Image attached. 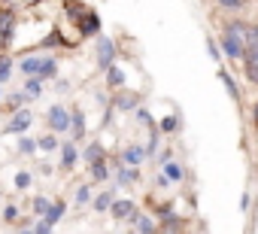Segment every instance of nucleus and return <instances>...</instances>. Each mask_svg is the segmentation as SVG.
Instances as JSON below:
<instances>
[{"mask_svg":"<svg viewBox=\"0 0 258 234\" xmlns=\"http://www.w3.org/2000/svg\"><path fill=\"white\" fill-rule=\"evenodd\" d=\"M46 119H49V128L52 131H70V112L64 109V106H49V112H46Z\"/></svg>","mask_w":258,"mask_h":234,"instance_id":"obj_1","label":"nucleus"},{"mask_svg":"<svg viewBox=\"0 0 258 234\" xmlns=\"http://www.w3.org/2000/svg\"><path fill=\"white\" fill-rule=\"evenodd\" d=\"M112 61H115V46H112V40H109V37H97V64H100V70H109Z\"/></svg>","mask_w":258,"mask_h":234,"instance_id":"obj_2","label":"nucleus"},{"mask_svg":"<svg viewBox=\"0 0 258 234\" xmlns=\"http://www.w3.org/2000/svg\"><path fill=\"white\" fill-rule=\"evenodd\" d=\"M222 52L228 55V58H237V61H243V52H246V46H243V40L240 37H234V34H222Z\"/></svg>","mask_w":258,"mask_h":234,"instance_id":"obj_3","label":"nucleus"},{"mask_svg":"<svg viewBox=\"0 0 258 234\" xmlns=\"http://www.w3.org/2000/svg\"><path fill=\"white\" fill-rule=\"evenodd\" d=\"M31 122H34V115H31V109H19L13 119H10V125H7V131L10 134H25L28 128H31Z\"/></svg>","mask_w":258,"mask_h":234,"instance_id":"obj_4","label":"nucleus"},{"mask_svg":"<svg viewBox=\"0 0 258 234\" xmlns=\"http://www.w3.org/2000/svg\"><path fill=\"white\" fill-rule=\"evenodd\" d=\"M109 213L115 216V219H137V210H134V201H112L109 204Z\"/></svg>","mask_w":258,"mask_h":234,"instance_id":"obj_5","label":"nucleus"},{"mask_svg":"<svg viewBox=\"0 0 258 234\" xmlns=\"http://www.w3.org/2000/svg\"><path fill=\"white\" fill-rule=\"evenodd\" d=\"M115 109H137L140 106V94L137 91H121V94H115Z\"/></svg>","mask_w":258,"mask_h":234,"instance_id":"obj_6","label":"nucleus"},{"mask_svg":"<svg viewBox=\"0 0 258 234\" xmlns=\"http://www.w3.org/2000/svg\"><path fill=\"white\" fill-rule=\"evenodd\" d=\"M100 31V19H97V13H85L82 19H79V34H97Z\"/></svg>","mask_w":258,"mask_h":234,"instance_id":"obj_7","label":"nucleus"},{"mask_svg":"<svg viewBox=\"0 0 258 234\" xmlns=\"http://www.w3.org/2000/svg\"><path fill=\"white\" fill-rule=\"evenodd\" d=\"M70 128H73V137H76V140L85 137V112H82L79 106L70 112Z\"/></svg>","mask_w":258,"mask_h":234,"instance_id":"obj_8","label":"nucleus"},{"mask_svg":"<svg viewBox=\"0 0 258 234\" xmlns=\"http://www.w3.org/2000/svg\"><path fill=\"white\" fill-rule=\"evenodd\" d=\"M121 158H124L127 167H137V164L146 158V149H143V146H127V149L121 152Z\"/></svg>","mask_w":258,"mask_h":234,"instance_id":"obj_9","label":"nucleus"},{"mask_svg":"<svg viewBox=\"0 0 258 234\" xmlns=\"http://www.w3.org/2000/svg\"><path fill=\"white\" fill-rule=\"evenodd\" d=\"M40 70H43V58H37V55L22 58V73L25 76H40Z\"/></svg>","mask_w":258,"mask_h":234,"instance_id":"obj_10","label":"nucleus"},{"mask_svg":"<svg viewBox=\"0 0 258 234\" xmlns=\"http://www.w3.org/2000/svg\"><path fill=\"white\" fill-rule=\"evenodd\" d=\"M13 40V13H7V16H0V43H10Z\"/></svg>","mask_w":258,"mask_h":234,"instance_id":"obj_11","label":"nucleus"},{"mask_svg":"<svg viewBox=\"0 0 258 234\" xmlns=\"http://www.w3.org/2000/svg\"><path fill=\"white\" fill-rule=\"evenodd\" d=\"M106 85H109V88H121V85H124V70L112 64V67L106 70Z\"/></svg>","mask_w":258,"mask_h":234,"instance_id":"obj_12","label":"nucleus"},{"mask_svg":"<svg viewBox=\"0 0 258 234\" xmlns=\"http://www.w3.org/2000/svg\"><path fill=\"white\" fill-rule=\"evenodd\" d=\"M182 225H185V219L170 213V216H164V225H161V228H164V234H179V231H182Z\"/></svg>","mask_w":258,"mask_h":234,"instance_id":"obj_13","label":"nucleus"},{"mask_svg":"<svg viewBox=\"0 0 258 234\" xmlns=\"http://www.w3.org/2000/svg\"><path fill=\"white\" fill-rule=\"evenodd\" d=\"M219 79L225 82V88H228V94H231V100H240V88H237V82H234V76H231L228 70H219Z\"/></svg>","mask_w":258,"mask_h":234,"instance_id":"obj_14","label":"nucleus"},{"mask_svg":"<svg viewBox=\"0 0 258 234\" xmlns=\"http://www.w3.org/2000/svg\"><path fill=\"white\" fill-rule=\"evenodd\" d=\"M64 213H67V204H64V201H55V204H52V207H49V213H46V216H43V219H46V222H49V225H55V222H58V219H61V216H64Z\"/></svg>","mask_w":258,"mask_h":234,"instance_id":"obj_15","label":"nucleus"},{"mask_svg":"<svg viewBox=\"0 0 258 234\" xmlns=\"http://www.w3.org/2000/svg\"><path fill=\"white\" fill-rule=\"evenodd\" d=\"M61 164H64V167H73V164H76V146H73V143H64V146H61Z\"/></svg>","mask_w":258,"mask_h":234,"instance_id":"obj_16","label":"nucleus"},{"mask_svg":"<svg viewBox=\"0 0 258 234\" xmlns=\"http://www.w3.org/2000/svg\"><path fill=\"white\" fill-rule=\"evenodd\" d=\"M85 161H88V164L103 161V146H100V143H88V146H85Z\"/></svg>","mask_w":258,"mask_h":234,"instance_id":"obj_17","label":"nucleus"},{"mask_svg":"<svg viewBox=\"0 0 258 234\" xmlns=\"http://www.w3.org/2000/svg\"><path fill=\"white\" fill-rule=\"evenodd\" d=\"M164 180H167V183H179V180H182V167H179L176 161H167V164H164Z\"/></svg>","mask_w":258,"mask_h":234,"instance_id":"obj_18","label":"nucleus"},{"mask_svg":"<svg viewBox=\"0 0 258 234\" xmlns=\"http://www.w3.org/2000/svg\"><path fill=\"white\" fill-rule=\"evenodd\" d=\"M134 222H137V231H140V234H158V225H155L149 216H137Z\"/></svg>","mask_w":258,"mask_h":234,"instance_id":"obj_19","label":"nucleus"},{"mask_svg":"<svg viewBox=\"0 0 258 234\" xmlns=\"http://www.w3.org/2000/svg\"><path fill=\"white\" fill-rule=\"evenodd\" d=\"M40 91H43V79H40V76H31V79L25 82V94H28V97H37Z\"/></svg>","mask_w":258,"mask_h":234,"instance_id":"obj_20","label":"nucleus"},{"mask_svg":"<svg viewBox=\"0 0 258 234\" xmlns=\"http://www.w3.org/2000/svg\"><path fill=\"white\" fill-rule=\"evenodd\" d=\"M106 177H109V167H106V161H94V164H91V180L103 183Z\"/></svg>","mask_w":258,"mask_h":234,"instance_id":"obj_21","label":"nucleus"},{"mask_svg":"<svg viewBox=\"0 0 258 234\" xmlns=\"http://www.w3.org/2000/svg\"><path fill=\"white\" fill-rule=\"evenodd\" d=\"M109 204H112V192H100L94 201H91V207L100 213V210H109Z\"/></svg>","mask_w":258,"mask_h":234,"instance_id":"obj_22","label":"nucleus"},{"mask_svg":"<svg viewBox=\"0 0 258 234\" xmlns=\"http://www.w3.org/2000/svg\"><path fill=\"white\" fill-rule=\"evenodd\" d=\"M137 180H140L137 167H124V164H121V170H118V183H137Z\"/></svg>","mask_w":258,"mask_h":234,"instance_id":"obj_23","label":"nucleus"},{"mask_svg":"<svg viewBox=\"0 0 258 234\" xmlns=\"http://www.w3.org/2000/svg\"><path fill=\"white\" fill-rule=\"evenodd\" d=\"M85 13H88V10H85L82 4H73V0H67V16H70L73 22H79V19H82Z\"/></svg>","mask_w":258,"mask_h":234,"instance_id":"obj_24","label":"nucleus"},{"mask_svg":"<svg viewBox=\"0 0 258 234\" xmlns=\"http://www.w3.org/2000/svg\"><path fill=\"white\" fill-rule=\"evenodd\" d=\"M37 149H46V152L58 149V140H55V134H46V137H40V140H37Z\"/></svg>","mask_w":258,"mask_h":234,"instance_id":"obj_25","label":"nucleus"},{"mask_svg":"<svg viewBox=\"0 0 258 234\" xmlns=\"http://www.w3.org/2000/svg\"><path fill=\"white\" fill-rule=\"evenodd\" d=\"M55 70H58L55 58H43V70H40V79H46V76H55Z\"/></svg>","mask_w":258,"mask_h":234,"instance_id":"obj_26","label":"nucleus"},{"mask_svg":"<svg viewBox=\"0 0 258 234\" xmlns=\"http://www.w3.org/2000/svg\"><path fill=\"white\" fill-rule=\"evenodd\" d=\"M19 152H22V155H34V152H37V143H34L31 137H22V140H19Z\"/></svg>","mask_w":258,"mask_h":234,"instance_id":"obj_27","label":"nucleus"},{"mask_svg":"<svg viewBox=\"0 0 258 234\" xmlns=\"http://www.w3.org/2000/svg\"><path fill=\"white\" fill-rule=\"evenodd\" d=\"M179 128V122H176V115H164L161 119V131H167V134H173Z\"/></svg>","mask_w":258,"mask_h":234,"instance_id":"obj_28","label":"nucleus"},{"mask_svg":"<svg viewBox=\"0 0 258 234\" xmlns=\"http://www.w3.org/2000/svg\"><path fill=\"white\" fill-rule=\"evenodd\" d=\"M243 61L258 67V46H246V52H243Z\"/></svg>","mask_w":258,"mask_h":234,"instance_id":"obj_29","label":"nucleus"},{"mask_svg":"<svg viewBox=\"0 0 258 234\" xmlns=\"http://www.w3.org/2000/svg\"><path fill=\"white\" fill-rule=\"evenodd\" d=\"M49 207H52V204H49L46 198H37V201H34V213H40V216H46V213H49Z\"/></svg>","mask_w":258,"mask_h":234,"instance_id":"obj_30","label":"nucleus"},{"mask_svg":"<svg viewBox=\"0 0 258 234\" xmlns=\"http://www.w3.org/2000/svg\"><path fill=\"white\" fill-rule=\"evenodd\" d=\"M243 4H246V0H219L222 10H243Z\"/></svg>","mask_w":258,"mask_h":234,"instance_id":"obj_31","label":"nucleus"},{"mask_svg":"<svg viewBox=\"0 0 258 234\" xmlns=\"http://www.w3.org/2000/svg\"><path fill=\"white\" fill-rule=\"evenodd\" d=\"M207 52H210V58H213V61H222V52H219L216 40H207Z\"/></svg>","mask_w":258,"mask_h":234,"instance_id":"obj_32","label":"nucleus"},{"mask_svg":"<svg viewBox=\"0 0 258 234\" xmlns=\"http://www.w3.org/2000/svg\"><path fill=\"white\" fill-rule=\"evenodd\" d=\"M246 46H258V25H249V34H246Z\"/></svg>","mask_w":258,"mask_h":234,"instance_id":"obj_33","label":"nucleus"},{"mask_svg":"<svg viewBox=\"0 0 258 234\" xmlns=\"http://www.w3.org/2000/svg\"><path fill=\"white\" fill-rule=\"evenodd\" d=\"M10 79V58H0V82Z\"/></svg>","mask_w":258,"mask_h":234,"instance_id":"obj_34","label":"nucleus"},{"mask_svg":"<svg viewBox=\"0 0 258 234\" xmlns=\"http://www.w3.org/2000/svg\"><path fill=\"white\" fill-rule=\"evenodd\" d=\"M246 79H249L252 85H258V67H255V64H246Z\"/></svg>","mask_w":258,"mask_h":234,"instance_id":"obj_35","label":"nucleus"},{"mask_svg":"<svg viewBox=\"0 0 258 234\" xmlns=\"http://www.w3.org/2000/svg\"><path fill=\"white\" fill-rule=\"evenodd\" d=\"M16 186H19V189H28V186H31V173H19V177H16Z\"/></svg>","mask_w":258,"mask_h":234,"instance_id":"obj_36","label":"nucleus"},{"mask_svg":"<svg viewBox=\"0 0 258 234\" xmlns=\"http://www.w3.org/2000/svg\"><path fill=\"white\" fill-rule=\"evenodd\" d=\"M88 198H91V192H88L85 186H82V189H76V201H79V204H85Z\"/></svg>","mask_w":258,"mask_h":234,"instance_id":"obj_37","label":"nucleus"},{"mask_svg":"<svg viewBox=\"0 0 258 234\" xmlns=\"http://www.w3.org/2000/svg\"><path fill=\"white\" fill-rule=\"evenodd\" d=\"M34 234H52V225H49V222L43 219V222L37 225V231H34Z\"/></svg>","mask_w":258,"mask_h":234,"instance_id":"obj_38","label":"nucleus"},{"mask_svg":"<svg viewBox=\"0 0 258 234\" xmlns=\"http://www.w3.org/2000/svg\"><path fill=\"white\" fill-rule=\"evenodd\" d=\"M249 201H252V198H249V192H246V195H243V201H240V210H243V213L249 210Z\"/></svg>","mask_w":258,"mask_h":234,"instance_id":"obj_39","label":"nucleus"},{"mask_svg":"<svg viewBox=\"0 0 258 234\" xmlns=\"http://www.w3.org/2000/svg\"><path fill=\"white\" fill-rule=\"evenodd\" d=\"M252 119H255V128H258V103H255V109H252Z\"/></svg>","mask_w":258,"mask_h":234,"instance_id":"obj_40","label":"nucleus"},{"mask_svg":"<svg viewBox=\"0 0 258 234\" xmlns=\"http://www.w3.org/2000/svg\"><path fill=\"white\" fill-rule=\"evenodd\" d=\"M25 4H28V7H37V4H43V0H25Z\"/></svg>","mask_w":258,"mask_h":234,"instance_id":"obj_41","label":"nucleus"},{"mask_svg":"<svg viewBox=\"0 0 258 234\" xmlns=\"http://www.w3.org/2000/svg\"><path fill=\"white\" fill-rule=\"evenodd\" d=\"M19 234H34V231H19Z\"/></svg>","mask_w":258,"mask_h":234,"instance_id":"obj_42","label":"nucleus"}]
</instances>
